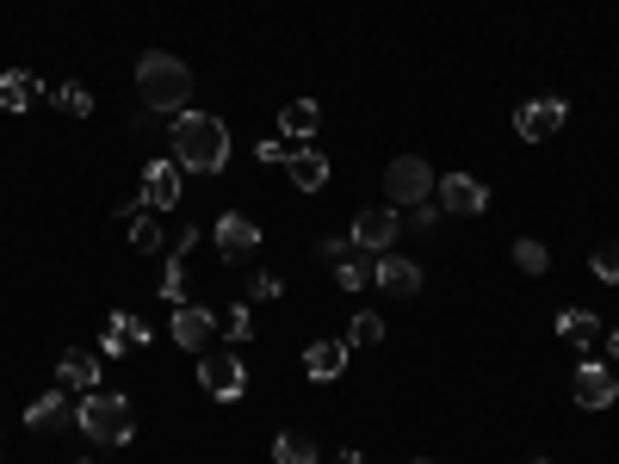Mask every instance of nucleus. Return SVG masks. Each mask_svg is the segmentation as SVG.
<instances>
[{
  "instance_id": "obj_27",
  "label": "nucleus",
  "mask_w": 619,
  "mask_h": 464,
  "mask_svg": "<svg viewBox=\"0 0 619 464\" xmlns=\"http://www.w3.org/2000/svg\"><path fill=\"white\" fill-rule=\"evenodd\" d=\"M217 328H223V340H235V347H242V340H254V304L223 309V316H217Z\"/></svg>"
},
{
  "instance_id": "obj_25",
  "label": "nucleus",
  "mask_w": 619,
  "mask_h": 464,
  "mask_svg": "<svg viewBox=\"0 0 619 464\" xmlns=\"http://www.w3.org/2000/svg\"><path fill=\"white\" fill-rule=\"evenodd\" d=\"M335 285H340V292H366V285H371V254H359V247H354L347 261H335Z\"/></svg>"
},
{
  "instance_id": "obj_38",
  "label": "nucleus",
  "mask_w": 619,
  "mask_h": 464,
  "mask_svg": "<svg viewBox=\"0 0 619 464\" xmlns=\"http://www.w3.org/2000/svg\"><path fill=\"white\" fill-rule=\"evenodd\" d=\"M81 464H99V458H81Z\"/></svg>"
},
{
  "instance_id": "obj_17",
  "label": "nucleus",
  "mask_w": 619,
  "mask_h": 464,
  "mask_svg": "<svg viewBox=\"0 0 619 464\" xmlns=\"http://www.w3.org/2000/svg\"><path fill=\"white\" fill-rule=\"evenodd\" d=\"M304 371L316 378V384L340 378V371H347V340H310V347H304Z\"/></svg>"
},
{
  "instance_id": "obj_37",
  "label": "nucleus",
  "mask_w": 619,
  "mask_h": 464,
  "mask_svg": "<svg viewBox=\"0 0 619 464\" xmlns=\"http://www.w3.org/2000/svg\"><path fill=\"white\" fill-rule=\"evenodd\" d=\"M607 354H613V359H619V328H613V335H607Z\"/></svg>"
},
{
  "instance_id": "obj_22",
  "label": "nucleus",
  "mask_w": 619,
  "mask_h": 464,
  "mask_svg": "<svg viewBox=\"0 0 619 464\" xmlns=\"http://www.w3.org/2000/svg\"><path fill=\"white\" fill-rule=\"evenodd\" d=\"M44 99L56 112H69V118H93V93L81 87V81H62V87H44Z\"/></svg>"
},
{
  "instance_id": "obj_8",
  "label": "nucleus",
  "mask_w": 619,
  "mask_h": 464,
  "mask_svg": "<svg viewBox=\"0 0 619 464\" xmlns=\"http://www.w3.org/2000/svg\"><path fill=\"white\" fill-rule=\"evenodd\" d=\"M199 384L211 390L217 402H235L248 390V366L235 354H199Z\"/></svg>"
},
{
  "instance_id": "obj_1",
  "label": "nucleus",
  "mask_w": 619,
  "mask_h": 464,
  "mask_svg": "<svg viewBox=\"0 0 619 464\" xmlns=\"http://www.w3.org/2000/svg\"><path fill=\"white\" fill-rule=\"evenodd\" d=\"M137 99L143 112H161V118H180L192 112V68L168 50H143L137 56Z\"/></svg>"
},
{
  "instance_id": "obj_6",
  "label": "nucleus",
  "mask_w": 619,
  "mask_h": 464,
  "mask_svg": "<svg viewBox=\"0 0 619 464\" xmlns=\"http://www.w3.org/2000/svg\"><path fill=\"white\" fill-rule=\"evenodd\" d=\"M564 124H570V99H526V106L514 112V137L545 143V137H557Z\"/></svg>"
},
{
  "instance_id": "obj_12",
  "label": "nucleus",
  "mask_w": 619,
  "mask_h": 464,
  "mask_svg": "<svg viewBox=\"0 0 619 464\" xmlns=\"http://www.w3.org/2000/svg\"><path fill=\"white\" fill-rule=\"evenodd\" d=\"M371 285L390 292V297H416L421 292V266L409 261V254H378V261H371Z\"/></svg>"
},
{
  "instance_id": "obj_19",
  "label": "nucleus",
  "mask_w": 619,
  "mask_h": 464,
  "mask_svg": "<svg viewBox=\"0 0 619 464\" xmlns=\"http://www.w3.org/2000/svg\"><path fill=\"white\" fill-rule=\"evenodd\" d=\"M285 173H292V186H297V192H323V186H328V155L297 149L292 161H285Z\"/></svg>"
},
{
  "instance_id": "obj_18",
  "label": "nucleus",
  "mask_w": 619,
  "mask_h": 464,
  "mask_svg": "<svg viewBox=\"0 0 619 464\" xmlns=\"http://www.w3.org/2000/svg\"><path fill=\"white\" fill-rule=\"evenodd\" d=\"M557 335L570 340V347H595L607 328H601V316H595V309H557Z\"/></svg>"
},
{
  "instance_id": "obj_20",
  "label": "nucleus",
  "mask_w": 619,
  "mask_h": 464,
  "mask_svg": "<svg viewBox=\"0 0 619 464\" xmlns=\"http://www.w3.org/2000/svg\"><path fill=\"white\" fill-rule=\"evenodd\" d=\"M56 384L62 390H93L99 384V354H62L56 359Z\"/></svg>"
},
{
  "instance_id": "obj_14",
  "label": "nucleus",
  "mask_w": 619,
  "mask_h": 464,
  "mask_svg": "<svg viewBox=\"0 0 619 464\" xmlns=\"http://www.w3.org/2000/svg\"><path fill=\"white\" fill-rule=\"evenodd\" d=\"M613 397H619L613 371L583 359V366H576V402H583V409H613Z\"/></svg>"
},
{
  "instance_id": "obj_10",
  "label": "nucleus",
  "mask_w": 619,
  "mask_h": 464,
  "mask_svg": "<svg viewBox=\"0 0 619 464\" xmlns=\"http://www.w3.org/2000/svg\"><path fill=\"white\" fill-rule=\"evenodd\" d=\"M204 230H180L168 242V254H161V278H155V292L168 297V304H180L186 297V261H192V247H199Z\"/></svg>"
},
{
  "instance_id": "obj_15",
  "label": "nucleus",
  "mask_w": 619,
  "mask_h": 464,
  "mask_svg": "<svg viewBox=\"0 0 619 464\" xmlns=\"http://www.w3.org/2000/svg\"><path fill=\"white\" fill-rule=\"evenodd\" d=\"M316 124H323V106H316V99H292V106L279 112V137L292 143V149H310Z\"/></svg>"
},
{
  "instance_id": "obj_16",
  "label": "nucleus",
  "mask_w": 619,
  "mask_h": 464,
  "mask_svg": "<svg viewBox=\"0 0 619 464\" xmlns=\"http://www.w3.org/2000/svg\"><path fill=\"white\" fill-rule=\"evenodd\" d=\"M44 99V81L31 75V68H7L0 75V112H31Z\"/></svg>"
},
{
  "instance_id": "obj_9",
  "label": "nucleus",
  "mask_w": 619,
  "mask_h": 464,
  "mask_svg": "<svg viewBox=\"0 0 619 464\" xmlns=\"http://www.w3.org/2000/svg\"><path fill=\"white\" fill-rule=\"evenodd\" d=\"M211 235H217V254H223V261H248V254L261 247V223L248 211H223Z\"/></svg>"
},
{
  "instance_id": "obj_13",
  "label": "nucleus",
  "mask_w": 619,
  "mask_h": 464,
  "mask_svg": "<svg viewBox=\"0 0 619 464\" xmlns=\"http://www.w3.org/2000/svg\"><path fill=\"white\" fill-rule=\"evenodd\" d=\"M143 204H149V211H174V204H180V161H161V155H155L149 168H143Z\"/></svg>"
},
{
  "instance_id": "obj_35",
  "label": "nucleus",
  "mask_w": 619,
  "mask_h": 464,
  "mask_svg": "<svg viewBox=\"0 0 619 464\" xmlns=\"http://www.w3.org/2000/svg\"><path fill=\"white\" fill-rule=\"evenodd\" d=\"M124 354H130V340H124L118 328L106 323V335H99V359H124Z\"/></svg>"
},
{
  "instance_id": "obj_31",
  "label": "nucleus",
  "mask_w": 619,
  "mask_h": 464,
  "mask_svg": "<svg viewBox=\"0 0 619 464\" xmlns=\"http://www.w3.org/2000/svg\"><path fill=\"white\" fill-rule=\"evenodd\" d=\"M242 292H248V304H273V297L285 292V278H279V273H248Z\"/></svg>"
},
{
  "instance_id": "obj_34",
  "label": "nucleus",
  "mask_w": 619,
  "mask_h": 464,
  "mask_svg": "<svg viewBox=\"0 0 619 464\" xmlns=\"http://www.w3.org/2000/svg\"><path fill=\"white\" fill-rule=\"evenodd\" d=\"M316 254L335 266V261H347V254H354V242H347V235H323V242H316Z\"/></svg>"
},
{
  "instance_id": "obj_26",
  "label": "nucleus",
  "mask_w": 619,
  "mask_h": 464,
  "mask_svg": "<svg viewBox=\"0 0 619 464\" xmlns=\"http://www.w3.org/2000/svg\"><path fill=\"white\" fill-rule=\"evenodd\" d=\"M514 266H521L526 278H539L545 266H552V247H545L539 235H521V242H514Z\"/></svg>"
},
{
  "instance_id": "obj_21",
  "label": "nucleus",
  "mask_w": 619,
  "mask_h": 464,
  "mask_svg": "<svg viewBox=\"0 0 619 464\" xmlns=\"http://www.w3.org/2000/svg\"><path fill=\"white\" fill-rule=\"evenodd\" d=\"M62 421H69V397H62V384L44 390V397L25 409V428H31V433H50V428H62Z\"/></svg>"
},
{
  "instance_id": "obj_11",
  "label": "nucleus",
  "mask_w": 619,
  "mask_h": 464,
  "mask_svg": "<svg viewBox=\"0 0 619 464\" xmlns=\"http://www.w3.org/2000/svg\"><path fill=\"white\" fill-rule=\"evenodd\" d=\"M174 340H180L186 354H211V335H217V316L204 304H180L174 309V328H168Z\"/></svg>"
},
{
  "instance_id": "obj_7",
  "label": "nucleus",
  "mask_w": 619,
  "mask_h": 464,
  "mask_svg": "<svg viewBox=\"0 0 619 464\" xmlns=\"http://www.w3.org/2000/svg\"><path fill=\"white\" fill-rule=\"evenodd\" d=\"M433 204L447 217H478L490 204V186L478 173H447V180H433Z\"/></svg>"
},
{
  "instance_id": "obj_29",
  "label": "nucleus",
  "mask_w": 619,
  "mask_h": 464,
  "mask_svg": "<svg viewBox=\"0 0 619 464\" xmlns=\"http://www.w3.org/2000/svg\"><path fill=\"white\" fill-rule=\"evenodd\" d=\"M371 340H385V316H371V309H359L354 323H347V347H371Z\"/></svg>"
},
{
  "instance_id": "obj_33",
  "label": "nucleus",
  "mask_w": 619,
  "mask_h": 464,
  "mask_svg": "<svg viewBox=\"0 0 619 464\" xmlns=\"http://www.w3.org/2000/svg\"><path fill=\"white\" fill-rule=\"evenodd\" d=\"M292 143H261V149H254V161H261V168H285V161H292Z\"/></svg>"
},
{
  "instance_id": "obj_3",
  "label": "nucleus",
  "mask_w": 619,
  "mask_h": 464,
  "mask_svg": "<svg viewBox=\"0 0 619 464\" xmlns=\"http://www.w3.org/2000/svg\"><path fill=\"white\" fill-rule=\"evenodd\" d=\"M75 428L87 433V440H99V446H130V440H137V415H130V402L112 397V390H87V397H81Z\"/></svg>"
},
{
  "instance_id": "obj_30",
  "label": "nucleus",
  "mask_w": 619,
  "mask_h": 464,
  "mask_svg": "<svg viewBox=\"0 0 619 464\" xmlns=\"http://www.w3.org/2000/svg\"><path fill=\"white\" fill-rule=\"evenodd\" d=\"M112 328H118L130 347H149V340H155V328L143 323V316H130V309H112Z\"/></svg>"
},
{
  "instance_id": "obj_32",
  "label": "nucleus",
  "mask_w": 619,
  "mask_h": 464,
  "mask_svg": "<svg viewBox=\"0 0 619 464\" xmlns=\"http://www.w3.org/2000/svg\"><path fill=\"white\" fill-rule=\"evenodd\" d=\"M409 230H416V235H433V230H440V204H409Z\"/></svg>"
},
{
  "instance_id": "obj_28",
  "label": "nucleus",
  "mask_w": 619,
  "mask_h": 464,
  "mask_svg": "<svg viewBox=\"0 0 619 464\" xmlns=\"http://www.w3.org/2000/svg\"><path fill=\"white\" fill-rule=\"evenodd\" d=\"M588 273L601 278V285H619V235H613V242H601L595 254H588Z\"/></svg>"
},
{
  "instance_id": "obj_23",
  "label": "nucleus",
  "mask_w": 619,
  "mask_h": 464,
  "mask_svg": "<svg viewBox=\"0 0 619 464\" xmlns=\"http://www.w3.org/2000/svg\"><path fill=\"white\" fill-rule=\"evenodd\" d=\"M273 464H323V452H316L310 433H279V440H273Z\"/></svg>"
},
{
  "instance_id": "obj_4",
  "label": "nucleus",
  "mask_w": 619,
  "mask_h": 464,
  "mask_svg": "<svg viewBox=\"0 0 619 464\" xmlns=\"http://www.w3.org/2000/svg\"><path fill=\"white\" fill-rule=\"evenodd\" d=\"M433 180H440V173H433L421 155H397V161L385 168V204H390V211L428 204V199H433Z\"/></svg>"
},
{
  "instance_id": "obj_39",
  "label": "nucleus",
  "mask_w": 619,
  "mask_h": 464,
  "mask_svg": "<svg viewBox=\"0 0 619 464\" xmlns=\"http://www.w3.org/2000/svg\"><path fill=\"white\" fill-rule=\"evenodd\" d=\"M421 464H433V458H421Z\"/></svg>"
},
{
  "instance_id": "obj_24",
  "label": "nucleus",
  "mask_w": 619,
  "mask_h": 464,
  "mask_svg": "<svg viewBox=\"0 0 619 464\" xmlns=\"http://www.w3.org/2000/svg\"><path fill=\"white\" fill-rule=\"evenodd\" d=\"M130 223V247L137 254H161V211H137V217H124Z\"/></svg>"
},
{
  "instance_id": "obj_36",
  "label": "nucleus",
  "mask_w": 619,
  "mask_h": 464,
  "mask_svg": "<svg viewBox=\"0 0 619 464\" xmlns=\"http://www.w3.org/2000/svg\"><path fill=\"white\" fill-rule=\"evenodd\" d=\"M328 464H366V458H359L354 446H340V452H335V458H328Z\"/></svg>"
},
{
  "instance_id": "obj_2",
  "label": "nucleus",
  "mask_w": 619,
  "mask_h": 464,
  "mask_svg": "<svg viewBox=\"0 0 619 464\" xmlns=\"http://www.w3.org/2000/svg\"><path fill=\"white\" fill-rule=\"evenodd\" d=\"M174 161L192 173H223L230 168V124L211 118V112H180L174 118Z\"/></svg>"
},
{
  "instance_id": "obj_5",
  "label": "nucleus",
  "mask_w": 619,
  "mask_h": 464,
  "mask_svg": "<svg viewBox=\"0 0 619 464\" xmlns=\"http://www.w3.org/2000/svg\"><path fill=\"white\" fill-rule=\"evenodd\" d=\"M402 235V211H390V204H378V211H359L354 230H347V242L359 247V254H390V242Z\"/></svg>"
}]
</instances>
